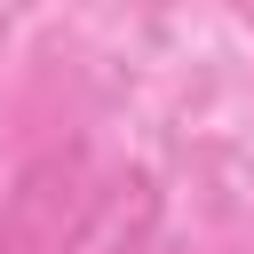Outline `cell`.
I'll list each match as a JSON object with an SVG mask.
<instances>
[{
	"instance_id": "1",
	"label": "cell",
	"mask_w": 254,
	"mask_h": 254,
	"mask_svg": "<svg viewBox=\"0 0 254 254\" xmlns=\"http://www.w3.org/2000/svg\"><path fill=\"white\" fill-rule=\"evenodd\" d=\"M151 230H159V183H151L143 167H127V175H111V183L79 206V222L64 230L56 254H143Z\"/></svg>"
}]
</instances>
